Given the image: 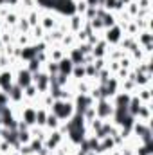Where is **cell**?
<instances>
[{"mask_svg": "<svg viewBox=\"0 0 153 155\" xmlns=\"http://www.w3.org/2000/svg\"><path fill=\"white\" fill-rule=\"evenodd\" d=\"M94 108H96V117H99L103 121H112L115 114V107L112 99H99L94 103Z\"/></svg>", "mask_w": 153, "mask_h": 155, "instance_id": "2", "label": "cell"}, {"mask_svg": "<svg viewBox=\"0 0 153 155\" xmlns=\"http://www.w3.org/2000/svg\"><path fill=\"white\" fill-rule=\"evenodd\" d=\"M108 49H110V45H108L105 40L101 38L97 43H96V45H94V47H92V52H90V54L94 56V60H96V58H106Z\"/></svg>", "mask_w": 153, "mask_h": 155, "instance_id": "7", "label": "cell"}, {"mask_svg": "<svg viewBox=\"0 0 153 155\" xmlns=\"http://www.w3.org/2000/svg\"><path fill=\"white\" fill-rule=\"evenodd\" d=\"M49 110H50L54 116L58 117L61 123H67L70 117L76 114L74 103H72V101H67V99H54Z\"/></svg>", "mask_w": 153, "mask_h": 155, "instance_id": "1", "label": "cell"}, {"mask_svg": "<svg viewBox=\"0 0 153 155\" xmlns=\"http://www.w3.org/2000/svg\"><path fill=\"white\" fill-rule=\"evenodd\" d=\"M135 41L139 43V47H146V45H151L153 43V35L150 29H142L135 35Z\"/></svg>", "mask_w": 153, "mask_h": 155, "instance_id": "8", "label": "cell"}, {"mask_svg": "<svg viewBox=\"0 0 153 155\" xmlns=\"http://www.w3.org/2000/svg\"><path fill=\"white\" fill-rule=\"evenodd\" d=\"M72 69H74V63L65 56V58H61L60 61H58V71H60V74H63V76H69L72 74Z\"/></svg>", "mask_w": 153, "mask_h": 155, "instance_id": "10", "label": "cell"}, {"mask_svg": "<svg viewBox=\"0 0 153 155\" xmlns=\"http://www.w3.org/2000/svg\"><path fill=\"white\" fill-rule=\"evenodd\" d=\"M25 67H27V69L34 74V72H38V71H41V69H43V63L40 61L38 58H33V60H29V61L25 63Z\"/></svg>", "mask_w": 153, "mask_h": 155, "instance_id": "18", "label": "cell"}, {"mask_svg": "<svg viewBox=\"0 0 153 155\" xmlns=\"http://www.w3.org/2000/svg\"><path fill=\"white\" fill-rule=\"evenodd\" d=\"M135 119L142 121V123H150L151 121V103H142V107L139 108Z\"/></svg>", "mask_w": 153, "mask_h": 155, "instance_id": "9", "label": "cell"}, {"mask_svg": "<svg viewBox=\"0 0 153 155\" xmlns=\"http://www.w3.org/2000/svg\"><path fill=\"white\" fill-rule=\"evenodd\" d=\"M70 79H72V81H81V79H86L85 65H74L72 74H70Z\"/></svg>", "mask_w": 153, "mask_h": 155, "instance_id": "16", "label": "cell"}, {"mask_svg": "<svg viewBox=\"0 0 153 155\" xmlns=\"http://www.w3.org/2000/svg\"><path fill=\"white\" fill-rule=\"evenodd\" d=\"M60 124H61V121L58 119V117L54 116L50 110H49V114H47V119H45V124H43V128L47 130V132H54V130H58L60 128Z\"/></svg>", "mask_w": 153, "mask_h": 155, "instance_id": "11", "label": "cell"}, {"mask_svg": "<svg viewBox=\"0 0 153 155\" xmlns=\"http://www.w3.org/2000/svg\"><path fill=\"white\" fill-rule=\"evenodd\" d=\"M130 2H133V0H121V4H122V5H124V7H126V5H128V4H130Z\"/></svg>", "mask_w": 153, "mask_h": 155, "instance_id": "20", "label": "cell"}, {"mask_svg": "<svg viewBox=\"0 0 153 155\" xmlns=\"http://www.w3.org/2000/svg\"><path fill=\"white\" fill-rule=\"evenodd\" d=\"M9 155H20V153H18L16 150H13V152H11V153H9Z\"/></svg>", "mask_w": 153, "mask_h": 155, "instance_id": "22", "label": "cell"}, {"mask_svg": "<svg viewBox=\"0 0 153 155\" xmlns=\"http://www.w3.org/2000/svg\"><path fill=\"white\" fill-rule=\"evenodd\" d=\"M135 96L142 101V103H151V87H137V90H135Z\"/></svg>", "mask_w": 153, "mask_h": 155, "instance_id": "12", "label": "cell"}, {"mask_svg": "<svg viewBox=\"0 0 153 155\" xmlns=\"http://www.w3.org/2000/svg\"><path fill=\"white\" fill-rule=\"evenodd\" d=\"M7 105H11V103H9V96L0 90V108H4V107H7Z\"/></svg>", "mask_w": 153, "mask_h": 155, "instance_id": "19", "label": "cell"}, {"mask_svg": "<svg viewBox=\"0 0 153 155\" xmlns=\"http://www.w3.org/2000/svg\"><path fill=\"white\" fill-rule=\"evenodd\" d=\"M67 24H69V33H74V35H76L77 31H81V29H83L85 18L74 13V15H70V16L67 18Z\"/></svg>", "mask_w": 153, "mask_h": 155, "instance_id": "6", "label": "cell"}, {"mask_svg": "<svg viewBox=\"0 0 153 155\" xmlns=\"http://www.w3.org/2000/svg\"><path fill=\"white\" fill-rule=\"evenodd\" d=\"M50 155H52V153H50Z\"/></svg>", "mask_w": 153, "mask_h": 155, "instance_id": "24", "label": "cell"}, {"mask_svg": "<svg viewBox=\"0 0 153 155\" xmlns=\"http://www.w3.org/2000/svg\"><path fill=\"white\" fill-rule=\"evenodd\" d=\"M86 155H101V153H97V152H88Z\"/></svg>", "mask_w": 153, "mask_h": 155, "instance_id": "21", "label": "cell"}, {"mask_svg": "<svg viewBox=\"0 0 153 155\" xmlns=\"http://www.w3.org/2000/svg\"><path fill=\"white\" fill-rule=\"evenodd\" d=\"M18 20H20V13L15 11V9H11V11L4 16V24L9 25V27H15V25L18 24Z\"/></svg>", "mask_w": 153, "mask_h": 155, "instance_id": "15", "label": "cell"}, {"mask_svg": "<svg viewBox=\"0 0 153 155\" xmlns=\"http://www.w3.org/2000/svg\"><path fill=\"white\" fill-rule=\"evenodd\" d=\"M99 18H101V22H103V27H105V29H108V27H112V25H115V24H117L115 13H110V11H105Z\"/></svg>", "mask_w": 153, "mask_h": 155, "instance_id": "14", "label": "cell"}, {"mask_svg": "<svg viewBox=\"0 0 153 155\" xmlns=\"http://www.w3.org/2000/svg\"><path fill=\"white\" fill-rule=\"evenodd\" d=\"M31 155H36V153H31Z\"/></svg>", "mask_w": 153, "mask_h": 155, "instance_id": "23", "label": "cell"}, {"mask_svg": "<svg viewBox=\"0 0 153 155\" xmlns=\"http://www.w3.org/2000/svg\"><path fill=\"white\" fill-rule=\"evenodd\" d=\"M58 20H60V15H56L52 11H47L40 16V25L45 29V33H49V31H54L58 27Z\"/></svg>", "mask_w": 153, "mask_h": 155, "instance_id": "4", "label": "cell"}, {"mask_svg": "<svg viewBox=\"0 0 153 155\" xmlns=\"http://www.w3.org/2000/svg\"><path fill=\"white\" fill-rule=\"evenodd\" d=\"M142 107V101L135 96V94H132V97H130V103H128V107H126V110H128V114L132 117L137 116V112H139V108Z\"/></svg>", "mask_w": 153, "mask_h": 155, "instance_id": "13", "label": "cell"}, {"mask_svg": "<svg viewBox=\"0 0 153 155\" xmlns=\"http://www.w3.org/2000/svg\"><path fill=\"white\" fill-rule=\"evenodd\" d=\"M13 85H15V71L13 69H0V90L7 94Z\"/></svg>", "mask_w": 153, "mask_h": 155, "instance_id": "5", "label": "cell"}, {"mask_svg": "<svg viewBox=\"0 0 153 155\" xmlns=\"http://www.w3.org/2000/svg\"><path fill=\"white\" fill-rule=\"evenodd\" d=\"M16 132H18V143H20V144H29V143H31L33 134H31L29 128H25V130H16Z\"/></svg>", "mask_w": 153, "mask_h": 155, "instance_id": "17", "label": "cell"}, {"mask_svg": "<svg viewBox=\"0 0 153 155\" xmlns=\"http://www.w3.org/2000/svg\"><path fill=\"white\" fill-rule=\"evenodd\" d=\"M122 36H124V31H122V27H121L119 24H115V25H112V27H108V29L103 31V40H105L110 47H117V45L121 43Z\"/></svg>", "mask_w": 153, "mask_h": 155, "instance_id": "3", "label": "cell"}]
</instances>
